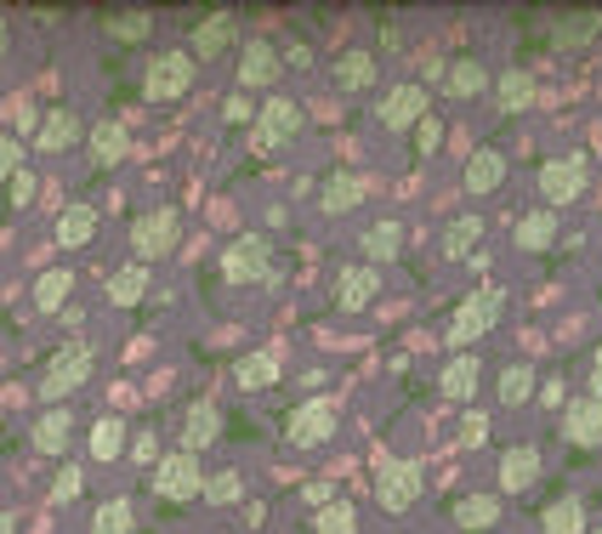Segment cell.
I'll list each match as a JSON object with an SVG mask.
<instances>
[{"label": "cell", "mask_w": 602, "mask_h": 534, "mask_svg": "<svg viewBox=\"0 0 602 534\" xmlns=\"http://www.w3.org/2000/svg\"><path fill=\"white\" fill-rule=\"evenodd\" d=\"M460 438H466V444H478V438H483V415H466V426H460Z\"/></svg>", "instance_id": "49"}, {"label": "cell", "mask_w": 602, "mask_h": 534, "mask_svg": "<svg viewBox=\"0 0 602 534\" xmlns=\"http://www.w3.org/2000/svg\"><path fill=\"white\" fill-rule=\"evenodd\" d=\"M91 534H131V500H103L91 518Z\"/></svg>", "instance_id": "39"}, {"label": "cell", "mask_w": 602, "mask_h": 534, "mask_svg": "<svg viewBox=\"0 0 602 534\" xmlns=\"http://www.w3.org/2000/svg\"><path fill=\"white\" fill-rule=\"evenodd\" d=\"M57 494H63V500L80 494V466H63V472H57Z\"/></svg>", "instance_id": "47"}, {"label": "cell", "mask_w": 602, "mask_h": 534, "mask_svg": "<svg viewBox=\"0 0 602 534\" xmlns=\"http://www.w3.org/2000/svg\"><path fill=\"white\" fill-rule=\"evenodd\" d=\"M376 120H381L387 131H410V125H421V120H426V86H415V80L392 86V91L381 97Z\"/></svg>", "instance_id": "10"}, {"label": "cell", "mask_w": 602, "mask_h": 534, "mask_svg": "<svg viewBox=\"0 0 602 534\" xmlns=\"http://www.w3.org/2000/svg\"><path fill=\"white\" fill-rule=\"evenodd\" d=\"M7 114L18 120V131H23V125H35V109H29V97H18V103H12Z\"/></svg>", "instance_id": "48"}, {"label": "cell", "mask_w": 602, "mask_h": 534, "mask_svg": "<svg viewBox=\"0 0 602 534\" xmlns=\"http://www.w3.org/2000/svg\"><path fill=\"white\" fill-rule=\"evenodd\" d=\"M512 240H517V251H546V245L557 240V211H528V216H517Z\"/></svg>", "instance_id": "22"}, {"label": "cell", "mask_w": 602, "mask_h": 534, "mask_svg": "<svg viewBox=\"0 0 602 534\" xmlns=\"http://www.w3.org/2000/svg\"><path fill=\"white\" fill-rule=\"evenodd\" d=\"M285 438H290L296 449H313V444H324V438H336V404H330V398H308L301 410H290Z\"/></svg>", "instance_id": "6"}, {"label": "cell", "mask_w": 602, "mask_h": 534, "mask_svg": "<svg viewBox=\"0 0 602 534\" xmlns=\"http://www.w3.org/2000/svg\"><path fill=\"white\" fill-rule=\"evenodd\" d=\"M75 143H80V114H75V109H52V114H41V148H46V154L75 148Z\"/></svg>", "instance_id": "20"}, {"label": "cell", "mask_w": 602, "mask_h": 534, "mask_svg": "<svg viewBox=\"0 0 602 534\" xmlns=\"http://www.w3.org/2000/svg\"><path fill=\"white\" fill-rule=\"evenodd\" d=\"M91 376V347H63L52 364H46V376H41V398H46V404H63V398H69L80 381Z\"/></svg>", "instance_id": "4"}, {"label": "cell", "mask_w": 602, "mask_h": 534, "mask_svg": "<svg viewBox=\"0 0 602 534\" xmlns=\"http://www.w3.org/2000/svg\"><path fill=\"white\" fill-rule=\"evenodd\" d=\"M205 500H216V507H227V500H239V472H216L205 478V489H199Z\"/></svg>", "instance_id": "41"}, {"label": "cell", "mask_w": 602, "mask_h": 534, "mask_svg": "<svg viewBox=\"0 0 602 534\" xmlns=\"http://www.w3.org/2000/svg\"><path fill=\"white\" fill-rule=\"evenodd\" d=\"M313 534H358V512H353V500H330V507H319Z\"/></svg>", "instance_id": "36"}, {"label": "cell", "mask_w": 602, "mask_h": 534, "mask_svg": "<svg viewBox=\"0 0 602 534\" xmlns=\"http://www.w3.org/2000/svg\"><path fill=\"white\" fill-rule=\"evenodd\" d=\"M540 534H586V507H580V494L551 500V507L540 512Z\"/></svg>", "instance_id": "21"}, {"label": "cell", "mask_w": 602, "mask_h": 534, "mask_svg": "<svg viewBox=\"0 0 602 534\" xmlns=\"http://www.w3.org/2000/svg\"><path fill=\"white\" fill-rule=\"evenodd\" d=\"M222 274H227L233 285L267 279V240H261V233H245V240H233V245L222 251Z\"/></svg>", "instance_id": "11"}, {"label": "cell", "mask_w": 602, "mask_h": 534, "mask_svg": "<svg viewBox=\"0 0 602 534\" xmlns=\"http://www.w3.org/2000/svg\"><path fill=\"white\" fill-rule=\"evenodd\" d=\"M233 376H239V387H245V392H261V387H274V381H279V358L267 353V347H261V353H245Z\"/></svg>", "instance_id": "29"}, {"label": "cell", "mask_w": 602, "mask_h": 534, "mask_svg": "<svg viewBox=\"0 0 602 534\" xmlns=\"http://www.w3.org/2000/svg\"><path fill=\"white\" fill-rule=\"evenodd\" d=\"M0 534H12V518L7 512H0Z\"/></svg>", "instance_id": "52"}, {"label": "cell", "mask_w": 602, "mask_h": 534, "mask_svg": "<svg viewBox=\"0 0 602 534\" xmlns=\"http://www.w3.org/2000/svg\"><path fill=\"white\" fill-rule=\"evenodd\" d=\"M421 478H426L421 460H387V466H381V483H376L381 507H387V512H410L415 494H421Z\"/></svg>", "instance_id": "9"}, {"label": "cell", "mask_w": 602, "mask_h": 534, "mask_svg": "<svg viewBox=\"0 0 602 534\" xmlns=\"http://www.w3.org/2000/svg\"><path fill=\"white\" fill-rule=\"evenodd\" d=\"M562 432H568V444H580V449H597V444H602V398L580 392L575 404L562 410Z\"/></svg>", "instance_id": "13"}, {"label": "cell", "mask_w": 602, "mask_h": 534, "mask_svg": "<svg viewBox=\"0 0 602 534\" xmlns=\"http://www.w3.org/2000/svg\"><path fill=\"white\" fill-rule=\"evenodd\" d=\"M177 240H182V216H177L171 205L143 211L137 222H131V256H137L143 267H148L154 256H171V251H177Z\"/></svg>", "instance_id": "1"}, {"label": "cell", "mask_w": 602, "mask_h": 534, "mask_svg": "<svg viewBox=\"0 0 602 534\" xmlns=\"http://www.w3.org/2000/svg\"><path fill=\"white\" fill-rule=\"evenodd\" d=\"M193 75H199V63H193L188 52H159L154 69H148V80H143V91L154 97V103H171V97H182V91L193 86Z\"/></svg>", "instance_id": "7"}, {"label": "cell", "mask_w": 602, "mask_h": 534, "mask_svg": "<svg viewBox=\"0 0 602 534\" xmlns=\"http://www.w3.org/2000/svg\"><path fill=\"white\" fill-rule=\"evenodd\" d=\"M18 137H7V131H0V182H12V171H18Z\"/></svg>", "instance_id": "46"}, {"label": "cell", "mask_w": 602, "mask_h": 534, "mask_svg": "<svg viewBox=\"0 0 602 534\" xmlns=\"http://www.w3.org/2000/svg\"><path fill=\"white\" fill-rule=\"evenodd\" d=\"M534 478H540V449H534V444H517V449L500 455V489H506V494L534 489Z\"/></svg>", "instance_id": "15"}, {"label": "cell", "mask_w": 602, "mask_h": 534, "mask_svg": "<svg viewBox=\"0 0 602 534\" xmlns=\"http://www.w3.org/2000/svg\"><path fill=\"white\" fill-rule=\"evenodd\" d=\"M199 489H205V472H199V455L177 449V455H165L154 466V494L159 500H193Z\"/></svg>", "instance_id": "5"}, {"label": "cell", "mask_w": 602, "mask_h": 534, "mask_svg": "<svg viewBox=\"0 0 602 534\" xmlns=\"http://www.w3.org/2000/svg\"><path fill=\"white\" fill-rule=\"evenodd\" d=\"M586 182H591L586 154H562V159H546V165H540V193H546V205H575V199L586 193Z\"/></svg>", "instance_id": "2"}, {"label": "cell", "mask_w": 602, "mask_h": 534, "mask_svg": "<svg viewBox=\"0 0 602 534\" xmlns=\"http://www.w3.org/2000/svg\"><path fill=\"white\" fill-rule=\"evenodd\" d=\"M438 387H444V398H472L478 392V358L472 353H455L449 364H444V376H438Z\"/></svg>", "instance_id": "24"}, {"label": "cell", "mask_w": 602, "mask_h": 534, "mask_svg": "<svg viewBox=\"0 0 602 534\" xmlns=\"http://www.w3.org/2000/svg\"><path fill=\"white\" fill-rule=\"evenodd\" d=\"M438 143H444V120H438V114H426V120L415 125V154H432Z\"/></svg>", "instance_id": "44"}, {"label": "cell", "mask_w": 602, "mask_h": 534, "mask_svg": "<svg viewBox=\"0 0 602 534\" xmlns=\"http://www.w3.org/2000/svg\"><path fill=\"white\" fill-rule=\"evenodd\" d=\"M120 449H125V421L120 415H103V421L91 426V455L97 460H114Z\"/></svg>", "instance_id": "37"}, {"label": "cell", "mask_w": 602, "mask_h": 534, "mask_svg": "<svg viewBox=\"0 0 602 534\" xmlns=\"http://www.w3.org/2000/svg\"><path fill=\"white\" fill-rule=\"evenodd\" d=\"M69 432H75L69 410H46V415L35 421V449H46V455H63V444H69Z\"/></svg>", "instance_id": "34"}, {"label": "cell", "mask_w": 602, "mask_h": 534, "mask_svg": "<svg viewBox=\"0 0 602 534\" xmlns=\"http://www.w3.org/2000/svg\"><path fill=\"white\" fill-rule=\"evenodd\" d=\"M296 131H301V109L290 103V97H267V109L250 125V148L256 154H274V148H285L296 137Z\"/></svg>", "instance_id": "3"}, {"label": "cell", "mask_w": 602, "mask_h": 534, "mask_svg": "<svg viewBox=\"0 0 602 534\" xmlns=\"http://www.w3.org/2000/svg\"><path fill=\"white\" fill-rule=\"evenodd\" d=\"M7 46H12V35H7V23H0V57H7Z\"/></svg>", "instance_id": "51"}, {"label": "cell", "mask_w": 602, "mask_h": 534, "mask_svg": "<svg viewBox=\"0 0 602 534\" xmlns=\"http://www.w3.org/2000/svg\"><path fill=\"white\" fill-rule=\"evenodd\" d=\"M376 296H381V267H376V262H353V267H342V274H336V302H342L347 313L370 308Z\"/></svg>", "instance_id": "12"}, {"label": "cell", "mask_w": 602, "mask_h": 534, "mask_svg": "<svg viewBox=\"0 0 602 534\" xmlns=\"http://www.w3.org/2000/svg\"><path fill=\"white\" fill-rule=\"evenodd\" d=\"M489 86V69L478 57H455V63H444V91L449 97H478Z\"/></svg>", "instance_id": "19"}, {"label": "cell", "mask_w": 602, "mask_h": 534, "mask_svg": "<svg viewBox=\"0 0 602 534\" xmlns=\"http://www.w3.org/2000/svg\"><path fill=\"white\" fill-rule=\"evenodd\" d=\"M148 29H154L148 12H120V18H109V35H114V41H143Z\"/></svg>", "instance_id": "40"}, {"label": "cell", "mask_w": 602, "mask_h": 534, "mask_svg": "<svg viewBox=\"0 0 602 534\" xmlns=\"http://www.w3.org/2000/svg\"><path fill=\"white\" fill-rule=\"evenodd\" d=\"M478 240H483V216L466 211V216H455V222L444 227V256H449V262H466V256L478 251Z\"/></svg>", "instance_id": "23"}, {"label": "cell", "mask_w": 602, "mask_h": 534, "mask_svg": "<svg viewBox=\"0 0 602 534\" xmlns=\"http://www.w3.org/2000/svg\"><path fill=\"white\" fill-rule=\"evenodd\" d=\"M370 80H376V57L370 52H342L336 57V86L342 91H370Z\"/></svg>", "instance_id": "28"}, {"label": "cell", "mask_w": 602, "mask_h": 534, "mask_svg": "<svg viewBox=\"0 0 602 534\" xmlns=\"http://www.w3.org/2000/svg\"><path fill=\"white\" fill-rule=\"evenodd\" d=\"M274 80H279V46H267V41H245V52H239V91L274 86Z\"/></svg>", "instance_id": "14"}, {"label": "cell", "mask_w": 602, "mask_h": 534, "mask_svg": "<svg viewBox=\"0 0 602 534\" xmlns=\"http://www.w3.org/2000/svg\"><path fill=\"white\" fill-rule=\"evenodd\" d=\"M358 199H364V177L358 171H336V177H324V188H319L324 211H353Z\"/></svg>", "instance_id": "26"}, {"label": "cell", "mask_w": 602, "mask_h": 534, "mask_svg": "<svg viewBox=\"0 0 602 534\" xmlns=\"http://www.w3.org/2000/svg\"><path fill=\"white\" fill-rule=\"evenodd\" d=\"M7 199H12V211H23L29 199H35V171H23V165H18L12 182H7Z\"/></svg>", "instance_id": "42"}, {"label": "cell", "mask_w": 602, "mask_h": 534, "mask_svg": "<svg viewBox=\"0 0 602 534\" xmlns=\"http://www.w3.org/2000/svg\"><path fill=\"white\" fill-rule=\"evenodd\" d=\"M222 120H227V125H250V120H256V109L245 103V91H233L227 103H222Z\"/></svg>", "instance_id": "45"}, {"label": "cell", "mask_w": 602, "mask_h": 534, "mask_svg": "<svg viewBox=\"0 0 602 534\" xmlns=\"http://www.w3.org/2000/svg\"><path fill=\"white\" fill-rule=\"evenodd\" d=\"M91 233H97V205H69V211L57 216V240L69 245V251H75V245H86Z\"/></svg>", "instance_id": "33"}, {"label": "cell", "mask_w": 602, "mask_h": 534, "mask_svg": "<svg viewBox=\"0 0 602 534\" xmlns=\"http://www.w3.org/2000/svg\"><path fill=\"white\" fill-rule=\"evenodd\" d=\"M143 296H148V267L143 262H125L120 274H109V302L131 308V302H143Z\"/></svg>", "instance_id": "27"}, {"label": "cell", "mask_w": 602, "mask_h": 534, "mask_svg": "<svg viewBox=\"0 0 602 534\" xmlns=\"http://www.w3.org/2000/svg\"><path fill=\"white\" fill-rule=\"evenodd\" d=\"M528 398H534V370L528 364H512V370L500 376V404L517 410V404H528Z\"/></svg>", "instance_id": "38"}, {"label": "cell", "mask_w": 602, "mask_h": 534, "mask_svg": "<svg viewBox=\"0 0 602 534\" xmlns=\"http://www.w3.org/2000/svg\"><path fill=\"white\" fill-rule=\"evenodd\" d=\"M494 97H500V109H506V114L528 109L534 103V75L528 69H506V75L494 80Z\"/></svg>", "instance_id": "30"}, {"label": "cell", "mask_w": 602, "mask_h": 534, "mask_svg": "<svg viewBox=\"0 0 602 534\" xmlns=\"http://www.w3.org/2000/svg\"><path fill=\"white\" fill-rule=\"evenodd\" d=\"M591 29H597V18H568V23L557 29V46H586Z\"/></svg>", "instance_id": "43"}, {"label": "cell", "mask_w": 602, "mask_h": 534, "mask_svg": "<svg viewBox=\"0 0 602 534\" xmlns=\"http://www.w3.org/2000/svg\"><path fill=\"white\" fill-rule=\"evenodd\" d=\"M500 182H506V154L500 148H478L466 159V193H494Z\"/></svg>", "instance_id": "18"}, {"label": "cell", "mask_w": 602, "mask_h": 534, "mask_svg": "<svg viewBox=\"0 0 602 534\" xmlns=\"http://www.w3.org/2000/svg\"><path fill=\"white\" fill-rule=\"evenodd\" d=\"M500 324V290H478L466 296V302L455 308V324H449V347H466L472 336H483V330Z\"/></svg>", "instance_id": "8"}, {"label": "cell", "mask_w": 602, "mask_h": 534, "mask_svg": "<svg viewBox=\"0 0 602 534\" xmlns=\"http://www.w3.org/2000/svg\"><path fill=\"white\" fill-rule=\"evenodd\" d=\"M398 245H404V227H398V222H370V227H364V256L387 262V256H398Z\"/></svg>", "instance_id": "35"}, {"label": "cell", "mask_w": 602, "mask_h": 534, "mask_svg": "<svg viewBox=\"0 0 602 534\" xmlns=\"http://www.w3.org/2000/svg\"><path fill=\"white\" fill-rule=\"evenodd\" d=\"M591 534H602V529H591Z\"/></svg>", "instance_id": "53"}, {"label": "cell", "mask_w": 602, "mask_h": 534, "mask_svg": "<svg viewBox=\"0 0 602 534\" xmlns=\"http://www.w3.org/2000/svg\"><path fill=\"white\" fill-rule=\"evenodd\" d=\"M591 398H602V353H597V364H591Z\"/></svg>", "instance_id": "50"}, {"label": "cell", "mask_w": 602, "mask_h": 534, "mask_svg": "<svg viewBox=\"0 0 602 534\" xmlns=\"http://www.w3.org/2000/svg\"><path fill=\"white\" fill-rule=\"evenodd\" d=\"M227 46H233V18H227V12H211L205 23L193 29L188 57H193V63H205V57H216V52H227Z\"/></svg>", "instance_id": "17"}, {"label": "cell", "mask_w": 602, "mask_h": 534, "mask_svg": "<svg viewBox=\"0 0 602 534\" xmlns=\"http://www.w3.org/2000/svg\"><path fill=\"white\" fill-rule=\"evenodd\" d=\"M69 290H75L69 267H52V274H41V279H35V308H41V313H63Z\"/></svg>", "instance_id": "31"}, {"label": "cell", "mask_w": 602, "mask_h": 534, "mask_svg": "<svg viewBox=\"0 0 602 534\" xmlns=\"http://www.w3.org/2000/svg\"><path fill=\"white\" fill-rule=\"evenodd\" d=\"M494 518H500V500H494V494H460V500H455V523L472 529V534L489 529Z\"/></svg>", "instance_id": "32"}, {"label": "cell", "mask_w": 602, "mask_h": 534, "mask_svg": "<svg viewBox=\"0 0 602 534\" xmlns=\"http://www.w3.org/2000/svg\"><path fill=\"white\" fill-rule=\"evenodd\" d=\"M216 432H222V410H216V404H193V410H188V426H182V449L193 455V449L216 444Z\"/></svg>", "instance_id": "25"}, {"label": "cell", "mask_w": 602, "mask_h": 534, "mask_svg": "<svg viewBox=\"0 0 602 534\" xmlns=\"http://www.w3.org/2000/svg\"><path fill=\"white\" fill-rule=\"evenodd\" d=\"M86 148H91L97 165H120V159L131 154V131H125V120H97V125H91V137H86Z\"/></svg>", "instance_id": "16"}]
</instances>
